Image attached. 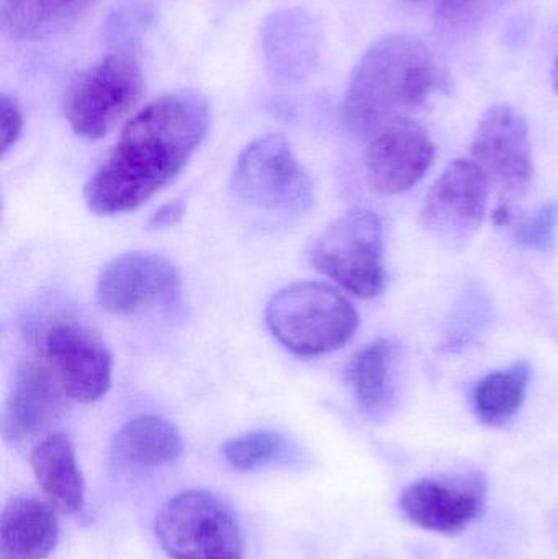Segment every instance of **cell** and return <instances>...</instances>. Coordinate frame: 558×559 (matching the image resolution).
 <instances>
[{
    "mask_svg": "<svg viewBox=\"0 0 558 559\" xmlns=\"http://www.w3.org/2000/svg\"><path fill=\"white\" fill-rule=\"evenodd\" d=\"M209 104L192 91L170 92L134 115L84 189L98 216L134 212L173 182L205 140Z\"/></svg>",
    "mask_w": 558,
    "mask_h": 559,
    "instance_id": "cell-1",
    "label": "cell"
},
{
    "mask_svg": "<svg viewBox=\"0 0 558 559\" xmlns=\"http://www.w3.org/2000/svg\"><path fill=\"white\" fill-rule=\"evenodd\" d=\"M444 84V72L422 39L383 36L354 69L344 95V124L351 133L369 140L387 124L425 107Z\"/></svg>",
    "mask_w": 558,
    "mask_h": 559,
    "instance_id": "cell-2",
    "label": "cell"
},
{
    "mask_svg": "<svg viewBox=\"0 0 558 559\" xmlns=\"http://www.w3.org/2000/svg\"><path fill=\"white\" fill-rule=\"evenodd\" d=\"M265 322L292 354L320 357L340 350L356 335L359 314L334 286L298 282L272 296L265 308Z\"/></svg>",
    "mask_w": 558,
    "mask_h": 559,
    "instance_id": "cell-3",
    "label": "cell"
},
{
    "mask_svg": "<svg viewBox=\"0 0 558 559\" xmlns=\"http://www.w3.org/2000/svg\"><path fill=\"white\" fill-rule=\"evenodd\" d=\"M472 160L484 170L497 193L491 218L498 226L510 225L514 206L534 177L533 147L526 118L508 104L488 108L478 121L471 144Z\"/></svg>",
    "mask_w": 558,
    "mask_h": 559,
    "instance_id": "cell-4",
    "label": "cell"
},
{
    "mask_svg": "<svg viewBox=\"0 0 558 559\" xmlns=\"http://www.w3.org/2000/svg\"><path fill=\"white\" fill-rule=\"evenodd\" d=\"M154 528L173 559H245L238 518L215 492H180L163 506Z\"/></svg>",
    "mask_w": 558,
    "mask_h": 559,
    "instance_id": "cell-5",
    "label": "cell"
},
{
    "mask_svg": "<svg viewBox=\"0 0 558 559\" xmlns=\"http://www.w3.org/2000/svg\"><path fill=\"white\" fill-rule=\"evenodd\" d=\"M311 265L356 298L379 296L385 285L379 216L366 209L344 213L318 239Z\"/></svg>",
    "mask_w": 558,
    "mask_h": 559,
    "instance_id": "cell-6",
    "label": "cell"
},
{
    "mask_svg": "<svg viewBox=\"0 0 558 559\" xmlns=\"http://www.w3.org/2000/svg\"><path fill=\"white\" fill-rule=\"evenodd\" d=\"M229 189L246 205L265 212H297L311 203L313 189L281 134L252 141L236 160Z\"/></svg>",
    "mask_w": 558,
    "mask_h": 559,
    "instance_id": "cell-7",
    "label": "cell"
},
{
    "mask_svg": "<svg viewBox=\"0 0 558 559\" xmlns=\"http://www.w3.org/2000/svg\"><path fill=\"white\" fill-rule=\"evenodd\" d=\"M143 78L133 56L111 52L85 69L66 98V118L78 136L100 140L140 100Z\"/></svg>",
    "mask_w": 558,
    "mask_h": 559,
    "instance_id": "cell-8",
    "label": "cell"
},
{
    "mask_svg": "<svg viewBox=\"0 0 558 559\" xmlns=\"http://www.w3.org/2000/svg\"><path fill=\"white\" fill-rule=\"evenodd\" d=\"M490 193V182L474 160H454L426 193L423 226L448 245H464L480 229Z\"/></svg>",
    "mask_w": 558,
    "mask_h": 559,
    "instance_id": "cell-9",
    "label": "cell"
},
{
    "mask_svg": "<svg viewBox=\"0 0 558 559\" xmlns=\"http://www.w3.org/2000/svg\"><path fill=\"white\" fill-rule=\"evenodd\" d=\"M182 278L163 255L128 252L108 262L98 277L95 296L110 314H134L154 308H169L179 301Z\"/></svg>",
    "mask_w": 558,
    "mask_h": 559,
    "instance_id": "cell-10",
    "label": "cell"
},
{
    "mask_svg": "<svg viewBox=\"0 0 558 559\" xmlns=\"http://www.w3.org/2000/svg\"><path fill=\"white\" fill-rule=\"evenodd\" d=\"M43 357L64 396L78 403H95L110 390L114 358L104 342L82 325H51L43 338Z\"/></svg>",
    "mask_w": 558,
    "mask_h": 559,
    "instance_id": "cell-11",
    "label": "cell"
},
{
    "mask_svg": "<svg viewBox=\"0 0 558 559\" xmlns=\"http://www.w3.org/2000/svg\"><path fill=\"white\" fill-rule=\"evenodd\" d=\"M435 157L436 144L428 130L413 118H402L369 138L367 179L380 195H400L422 182Z\"/></svg>",
    "mask_w": 558,
    "mask_h": 559,
    "instance_id": "cell-12",
    "label": "cell"
},
{
    "mask_svg": "<svg viewBox=\"0 0 558 559\" xmlns=\"http://www.w3.org/2000/svg\"><path fill=\"white\" fill-rule=\"evenodd\" d=\"M485 495L487 486L480 475L422 479L403 492L400 509L423 531L455 535L480 518Z\"/></svg>",
    "mask_w": 558,
    "mask_h": 559,
    "instance_id": "cell-13",
    "label": "cell"
},
{
    "mask_svg": "<svg viewBox=\"0 0 558 559\" xmlns=\"http://www.w3.org/2000/svg\"><path fill=\"white\" fill-rule=\"evenodd\" d=\"M62 394L46 361L28 358L16 371L3 406V440L19 445L46 432L61 413Z\"/></svg>",
    "mask_w": 558,
    "mask_h": 559,
    "instance_id": "cell-14",
    "label": "cell"
},
{
    "mask_svg": "<svg viewBox=\"0 0 558 559\" xmlns=\"http://www.w3.org/2000/svg\"><path fill=\"white\" fill-rule=\"evenodd\" d=\"M59 524L51 504L13 498L0 518V559H48L58 544Z\"/></svg>",
    "mask_w": 558,
    "mask_h": 559,
    "instance_id": "cell-15",
    "label": "cell"
},
{
    "mask_svg": "<svg viewBox=\"0 0 558 559\" xmlns=\"http://www.w3.org/2000/svg\"><path fill=\"white\" fill-rule=\"evenodd\" d=\"M29 463L43 492L61 514L78 515L84 511V476L68 437L51 433L39 440L33 447Z\"/></svg>",
    "mask_w": 558,
    "mask_h": 559,
    "instance_id": "cell-16",
    "label": "cell"
},
{
    "mask_svg": "<svg viewBox=\"0 0 558 559\" xmlns=\"http://www.w3.org/2000/svg\"><path fill=\"white\" fill-rule=\"evenodd\" d=\"M399 347L389 338H377L360 348L346 368L357 404L364 413L379 416L392 407L396 396Z\"/></svg>",
    "mask_w": 558,
    "mask_h": 559,
    "instance_id": "cell-17",
    "label": "cell"
},
{
    "mask_svg": "<svg viewBox=\"0 0 558 559\" xmlns=\"http://www.w3.org/2000/svg\"><path fill=\"white\" fill-rule=\"evenodd\" d=\"M183 443L179 430L157 416L128 420L111 443V460L121 466H163L179 460Z\"/></svg>",
    "mask_w": 558,
    "mask_h": 559,
    "instance_id": "cell-18",
    "label": "cell"
},
{
    "mask_svg": "<svg viewBox=\"0 0 558 559\" xmlns=\"http://www.w3.org/2000/svg\"><path fill=\"white\" fill-rule=\"evenodd\" d=\"M95 0H3L2 28L15 41L46 38L68 28Z\"/></svg>",
    "mask_w": 558,
    "mask_h": 559,
    "instance_id": "cell-19",
    "label": "cell"
},
{
    "mask_svg": "<svg viewBox=\"0 0 558 559\" xmlns=\"http://www.w3.org/2000/svg\"><path fill=\"white\" fill-rule=\"evenodd\" d=\"M530 378V365L518 361L478 380L472 390V409L477 419L491 427L503 426L513 419L526 400Z\"/></svg>",
    "mask_w": 558,
    "mask_h": 559,
    "instance_id": "cell-20",
    "label": "cell"
},
{
    "mask_svg": "<svg viewBox=\"0 0 558 559\" xmlns=\"http://www.w3.org/2000/svg\"><path fill=\"white\" fill-rule=\"evenodd\" d=\"M284 436L272 430H256L228 440L223 447L226 462L238 472H251L258 466L268 465L284 455Z\"/></svg>",
    "mask_w": 558,
    "mask_h": 559,
    "instance_id": "cell-21",
    "label": "cell"
},
{
    "mask_svg": "<svg viewBox=\"0 0 558 559\" xmlns=\"http://www.w3.org/2000/svg\"><path fill=\"white\" fill-rule=\"evenodd\" d=\"M487 296L480 289H472L467 292L459 305L458 311L452 316L451 328L446 332L444 348L446 350H459L465 347L472 337L484 328L485 321H488Z\"/></svg>",
    "mask_w": 558,
    "mask_h": 559,
    "instance_id": "cell-22",
    "label": "cell"
},
{
    "mask_svg": "<svg viewBox=\"0 0 558 559\" xmlns=\"http://www.w3.org/2000/svg\"><path fill=\"white\" fill-rule=\"evenodd\" d=\"M558 203L547 202L536 212L521 219L514 228L518 245L537 252H550L556 246Z\"/></svg>",
    "mask_w": 558,
    "mask_h": 559,
    "instance_id": "cell-23",
    "label": "cell"
},
{
    "mask_svg": "<svg viewBox=\"0 0 558 559\" xmlns=\"http://www.w3.org/2000/svg\"><path fill=\"white\" fill-rule=\"evenodd\" d=\"M504 2L507 0H441L436 16L441 26L459 32L484 22Z\"/></svg>",
    "mask_w": 558,
    "mask_h": 559,
    "instance_id": "cell-24",
    "label": "cell"
},
{
    "mask_svg": "<svg viewBox=\"0 0 558 559\" xmlns=\"http://www.w3.org/2000/svg\"><path fill=\"white\" fill-rule=\"evenodd\" d=\"M23 124L25 123H23L19 104L9 95L2 94L0 97V147H2L3 156L15 146L16 141L22 136Z\"/></svg>",
    "mask_w": 558,
    "mask_h": 559,
    "instance_id": "cell-25",
    "label": "cell"
},
{
    "mask_svg": "<svg viewBox=\"0 0 558 559\" xmlns=\"http://www.w3.org/2000/svg\"><path fill=\"white\" fill-rule=\"evenodd\" d=\"M186 213V205L182 200H174V202L166 203L161 206L150 219L151 228H169V226L177 225L182 219Z\"/></svg>",
    "mask_w": 558,
    "mask_h": 559,
    "instance_id": "cell-26",
    "label": "cell"
},
{
    "mask_svg": "<svg viewBox=\"0 0 558 559\" xmlns=\"http://www.w3.org/2000/svg\"><path fill=\"white\" fill-rule=\"evenodd\" d=\"M554 87L558 94V58L556 59V66H554Z\"/></svg>",
    "mask_w": 558,
    "mask_h": 559,
    "instance_id": "cell-27",
    "label": "cell"
}]
</instances>
